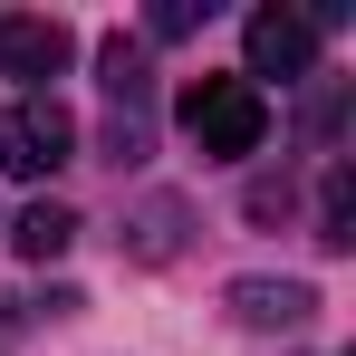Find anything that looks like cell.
Masks as SVG:
<instances>
[{
	"label": "cell",
	"mask_w": 356,
	"mask_h": 356,
	"mask_svg": "<svg viewBox=\"0 0 356 356\" xmlns=\"http://www.w3.org/2000/svg\"><path fill=\"white\" fill-rule=\"evenodd\" d=\"M241 39H250V67H241L250 87H260V77H280V87H289V77L318 67V29H308L298 10H250V29H241Z\"/></svg>",
	"instance_id": "4"
},
{
	"label": "cell",
	"mask_w": 356,
	"mask_h": 356,
	"mask_svg": "<svg viewBox=\"0 0 356 356\" xmlns=\"http://www.w3.org/2000/svg\"><path fill=\"white\" fill-rule=\"evenodd\" d=\"M10 337H19V298H0V347H10Z\"/></svg>",
	"instance_id": "10"
},
{
	"label": "cell",
	"mask_w": 356,
	"mask_h": 356,
	"mask_svg": "<svg viewBox=\"0 0 356 356\" xmlns=\"http://www.w3.org/2000/svg\"><path fill=\"white\" fill-rule=\"evenodd\" d=\"M10 241H19L29 260H58L67 241H77V212H67V202H29V212L10 222Z\"/></svg>",
	"instance_id": "7"
},
{
	"label": "cell",
	"mask_w": 356,
	"mask_h": 356,
	"mask_svg": "<svg viewBox=\"0 0 356 356\" xmlns=\"http://www.w3.org/2000/svg\"><path fill=\"white\" fill-rule=\"evenodd\" d=\"M97 67H106V97H116V106H145V49H135V39H106Z\"/></svg>",
	"instance_id": "8"
},
{
	"label": "cell",
	"mask_w": 356,
	"mask_h": 356,
	"mask_svg": "<svg viewBox=\"0 0 356 356\" xmlns=\"http://www.w3.org/2000/svg\"><path fill=\"white\" fill-rule=\"evenodd\" d=\"M222 308H232L241 327H308V318H318V289H308V280H232Z\"/></svg>",
	"instance_id": "5"
},
{
	"label": "cell",
	"mask_w": 356,
	"mask_h": 356,
	"mask_svg": "<svg viewBox=\"0 0 356 356\" xmlns=\"http://www.w3.org/2000/svg\"><path fill=\"white\" fill-rule=\"evenodd\" d=\"M183 135H193L212 164H241V154H260V135H270V97H260L250 77H193V87H183Z\"/></svg>",
	"instance_id": "1"
},
{
	"label": "cell",
	"mask_w": 356,
	"mask_h": 356,
	"mask_svg": "<svg viewBox=\"0 0 356 356\" xmlns=\"http://www.w3.org/2000/svg\"><path fill=\"white\" fill-rule=\"evenodd\" d=\"M67 58H77L67 19H49V10H0V77H19V87L49 97V77H58Z\"/></svg>",
	"instance_id": "3"
},
{
	"label": "cell",
	"mask_w": 356,
	"mask_h": 356,
	"mask_svg": "<svg viewBox=\"0 0 356 356\" xmlns=\"http://www.w3.org/2000/svg\"><path fill=\"white\" fill-rule=\"evenodd\" d=\"M183 232H193V212H183L174 193H154V202H145V212H135V222H125V260H174L183 250Z\"/></svg>",
	"instance_id": "6"
},
{
	"label": "cell",
	"mask_w": 356,
	"mask_h": 356,
	"mask_svg": "<svg viewBox=\"0 0 356 356\" xmlns=\"http://www.w3.org/2000/svg\"><path fill=\"white\" fill-rule=\"evenodd\" d=\"M67 154H77V116H67L58 97H29L19 116H0V164L19 183H39V174H58Z\"/></svg>",
	"instance_id": "2"
},
{
	"label": "cell",
	"mask_w": 356,
	"mask_h": 356,
	"mask_svg": "<svg viewBox=\"0 0 356 356\" xmlns=\"http://www.w3.org/2000/svg\"><path fill=\"white\" fill-rule=\"evenodd\" d=\"M202 19H212V0H154L145 29H154V39H183V29H202Z\"/></svg>",
	"instance_id": "9"
}]
</instances>
